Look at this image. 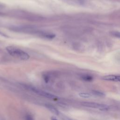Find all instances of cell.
<instances>
[{
	"label": "cell",
	"instance_id": "6da1fadb",
	"mask_svg": "<svg viewBox=\"0 0 120 120\" xmlns=\"http://www.w3.org/2000/svg\"><path fill=\"white\" fill-rule=\"evenodd\" d=\"M8 53L11 56L22 60H27L29 59V54L13 46H8L6 48Z\"/></svg>",
	"mask_w": 120,
	"mask_h": 120
},
{
	"label": "cell",
	"instance_id": "7a4b0ae2",
	"mask_svg": "<svg viewBox=\"0 0 120 120\" xmlns=\"http://www.w3.org/2000/svg\"><path fill=\"white\" fill-rule=\"evenodd\" d=\"M82 105L86 107L95 108L101 111H105L109 109V106L107 105L95 102H84L82 103Z\"/></svg>",
	"mask_w": 120,
	"mask_h": 120
},
{
	"label": "cell",
	"instance_id": "3957f363",
	"mask_svg": "<svg viewBox=\"0 0 120 120\" xmlns=\"http://www.w3.org/2000/svg\"><path fill=\"white\" fill-rule=\"evenodd\" d=\"M29 89L32 91H33V92L36 93L37 94L40 96L45 97V98H47L50 99H55L56 98H57V97L56 96L51 93H50L49 92L42 90H40L34 87H29Z\"/></svg>",
	"mask_w": 120,
	"mask_h": 120
},
{
	"label": "cell",
	"instance_id": "277c9868",
	"mask_svg": "<svg viewBox=\"0 0 120 120\" xmlns=\"http://www.w3.org/2000/svg\"><path fill=\"white\" fill-rule=\"evenodd\" d=\"M102 79L106 81H111L120 82V76L115 75H107L102 77Z\"/></svg>",
	"mask_w": 120,
	"mask_h": 120
},
{
	"label": "cell",
	"instance_id": "5b68a950",
	"mask_svg": "<svg viewBox=\"0 0 120 120\" xmlns=\"http://www.w3.org/2000/svg\"><path fill=\"white\" fill-rule=\"evenodd\" d=\"M45 107L50 111L52 113H54V114L56 115H59L60 112L56 108H55L54 106H53L52 105H49V104H46L45 105Z\"/></svg>",
	"mask_w": 120,
	"mask_h": 120
},
{
	"label": "cell",
	"instance_id": "8992f818",
	"mask_svg": "<svg viewBox=\"0 0 120 120\" xmlns=\"http://www.w3.org/2000/svg\"><path fill=\"white\" fill-rule=\"evenodd\" d=\"M59 116V117L62 120H76L72 118H71L62 113H61L60 112V113L59 115H58Z\"/></svg>",
	"mask_w": 120,
	"mask_h": 120
},
{
	"label": "cell",
	"instance_id": "52a82bcc",
	"mask_svg": "<svg viewBox=\"0 0 120 120\" xmlns=\"http://www.w3.org/2000/svg\"><path fill=\"white\" fill-rule=\"evenodd\" d=\"M79 95L83 98H89L91 97V94L86 92H81L79 94Z\"/></svg>",
	"mask_w": 120,
	"mask_h": 120
},
{
	"label": "cell",
	"instance_id": "ba28073f",
	"mask_svg": "<svg viewBox=\"0 0 120 120\" xmlns=\"http://www.w3.org/2000/svg\"><path fill=\"white\" fill-rule=\"evenodd\" d=\"M92 94L94 95H95L97 96H99V97H103L105 96L104 93H102V92L97 91V90H94L92 91Z\"/></svg>",
	"mask_w": 120,
	"mask_h": 120
},
{
	"label": "cell",
	"instance_id": "9c48e42d",
	"mask_svg": "<svg viewBox=\"0 0 120 120\" xmlns=\"http://www.w3.org/2000/svg\"><path fill=\"white\" fill-rule=\"evenodd\" d=\"M82 78L83 80H84L85 81H90L92 79V77L90 76H89V75H84V76H83Z\"/></svg>",
	"mask_w": 120,
	"mask_h": 120
},
{
	"label": "cell",
	"instance_id": "30bf717a",
	"mask_svg": "<svg viewBox=\"0 0 120 120\" xmlns=\"http://www.w3.org/2000/svg\"><path fill=\"white\" fill-rule=\"evenodd\" d=\"M112 34L115 37H116L117 38H120V32L119 31H113L112 32Z\"/></svg>",
	"mask_w": 120,
	"mask_h": 120
},
{
	"label": "cell",
	"instance_id": "8fae6325",
	"mask_svg": "<svg viewBox=\"0 0 120 120\" xmlns=\"http://www.w3.org/2000/svg\"><path fill=\"white\" fill-rule=\"evenodd\" d=\"M25 120H34L31 115H27L25 116Z\"/></svg>",
	"mask_w": 120,
	"mask_h": 120
},
{
	"label": "cell",
	"instance_id": "7c38bea8",
	"mask_svg": "<svg viewBox=\"0 0 120 120\" xmlns=\"http://www.w3.org/2000/svg\"><path fill=\"white\" fill-rule=\"evenodd\" d=\"M51 120H58L57 118H55V117H52L51 118Z\"/></svg>",
	"mask_w": 120,
	"mask_h": 120
}]
</instances>
